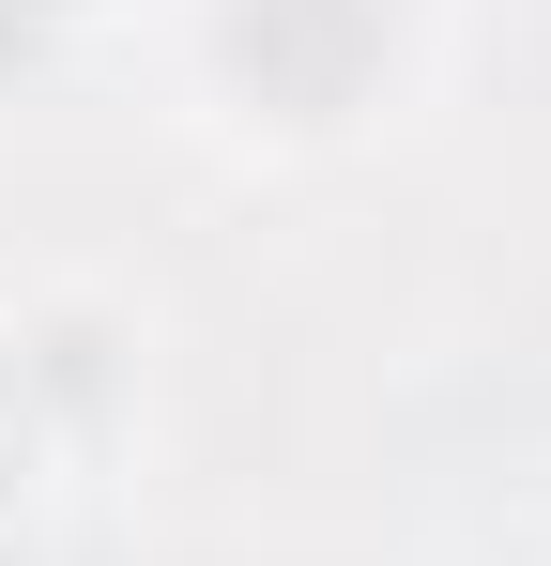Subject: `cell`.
Wrapping results in <instances>:
<instances>
[{
	"mask_svg": "<svg viewBox=\"0 0 551 566\" xmlns=\"http://www.w3.org/2000/svg\"><path fill=\"white\" fill-rule=\"evenodd\" d=\"M77 460V413H62V382L31 353V306H0V536L46 505V474Z\"/></svg>",
	"mask_w": 551,
	"mask_h": 566,
	"instance_id": "cell-1",
	"label": "cell"
},
{
	"mask_svg": "<svg viewBox=\"0 0 551 566\" xmlns=\"http://www.w3.org/2000/svg\"><path fill=\"white\" fill-rule=\"evenodd\" d=\"M107 15H123V0H0V31H15V62H31L46 31H107Z\"/></svg>",
	"mask_w": 551,
	"mask_h": 566,
	"instance_id": "cell-2",
	"label": "cell"
}]
</instances>
